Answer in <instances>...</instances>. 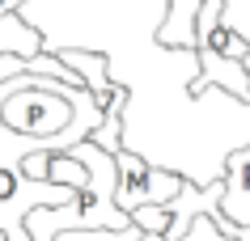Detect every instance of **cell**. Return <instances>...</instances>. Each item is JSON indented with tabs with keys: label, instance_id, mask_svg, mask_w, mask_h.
<instances>
[{
	"label": "cell",
	"instance_id": "obj_1",
	"mask_svg": "<svg viewBox=\"0 0 250 241\" xmlns=\"http://www.w3.org/2000/svg\"><path fill=\"white\" fill-rule=\"evenodd\" d=\"M17 13L42 34V51L85 47L110 59V80L132 89L123 148L153 165L208 186L225 174V157L250 144V102L221 85L191 93L199 51L157 42L170 0H21Z\"/></svg>",
	"mask_w": 250,
	"mask_h": 241
},
{
	"label": "cell",
	"instance_id": "obj_2",
	"mask_svg": "<svg viewBox=\"0 0 250 241\" xmlns=\"http://www.w3.org/2000/svg\"><path fill=\"white\" fill-rule=\"evenodd\" d=\"M250 42L229 26L225 0H204L195 21V51H199V76L191 80V93H204L212 85L229 89L233 97L250 102V72L242 64Z\"/></svg>",
	"mask_w": 250,
	"mask_h": 241
},
{
	"label": "cell",
	"instance_id": "obj_3",
	"mask_svg": "<svg viewBox=\"0 0 250 241\" xmlns=\"http://www.w3.org/2000/svg\"><path fill=\"white\" fill-rule=\"evenodd\" d=\"M115 161H119V186H115V203L132 216L136 207L145 203H170L178 190H183L187 178L166 169V165H153L148 157L132 152V148H115Z\"/></svg>",
	"mask_w": 250,
	"mask_h": 241
},
{
	"label": "cell",
	"instance_id": "obj_4",
	"mask_svg": "<svg viewBox=\"0 0 250 241\" xmlns=\"http://www.w3.org/2000/svg\"><path fill=\"white\" fill-rule=\"evenodd\" d=\"M221 199H225V174L216 178V182H208V186H199V182H191V178H187L183 190L166 203V207H170V216H174L170 228H166V241H183L187 228H191V220H195V216H204V212H216V207H221Z\"/></svg>",
	"mask_w": 250,
	"mask_h": 241
},
{
	"label": "cell",
	"instance_id": "obj_5",
	"mask_svg": "<svg viewBox=\"0 0 250 241\" xmlns=\"http://www.w3.org/2000/svg\"><path fill=\"white\" fill-rule=\"evenodd\" d=\"M221 212L237 224H250V144H237L225 157V199Z\"/></svg>",
	"mask_w": 250,
	"mask_h": 241
},
{
	"label": "cell",
	"instance_id": "obj_6",
	"mask_svg": "<svg viewBox=\"0 0 250 241\" xmlns=\"http://www.w3.org/2000/svg\"><path fill=\"white\" fill-rule=\"evenodd\" d=\"M199 4H204V0H170V13H166V21L157 26L161 47H195Z\"/></svg>",
	"mask_w": 250,
	"mask_h": 241
},
{
	"label": "cell",
	"instance_id": "obj_7",
	"mask_svg": "<svg viewBox=\"0 0 250 241\" xmlns=\"http://www.w3.org/2000/svg\"><path fill=\"white\" fill-rule=\"evenodd\" d=\"M0 51L39 55L42 51V34L30 26L21 13H0Z\"/></svg>",
	"mask_w": 250,
	"mask_h": 241
},
{
	"label": "cell",
	"instance_id": "obj_8",
	"mask_svg": "<svg viewBox=\"0 0 250 241\" xmlns=\"http://www.w3.org/2000/svg\"><path fill=\"white\" fill-rule=\"evenodd\" d=\"M170 220H174V216H170L166 203H145V207H136V212H132V224H140L145 233H166Z\"/></svg>",
	"mask_w": 250,
	"mask_h": 241
},
{
	"label": "cell",
	"instance_id": "obj_9",
	"mask_svg": "<svg viewBox=\"0 0 250 241\" xmlns=\"http://www.w3.org/2000/svg\"><path fill=\"white\" fill-rule=\"evenodd\" d=\"M183 241H233V237H225L221 228H216V220H212V212H204V216L191 220V228H187Z\"/></svg>",
	"mask_w": 250,
	"mask_h": 241
},
{
	"label": "cell",
	"instance_id": "obj_10",
	"mask_svg": "<svg viewBox=\"0 0 250 241\" xmlns=\"http://www.w3.org/2000/svg\"><path fill=\"white\" fill-rule=\"evenodd\" d=\"M225 17H229V26L250 42V0H225Z\"/></svg>",
	"mask_w": 250,
	"mask_h": 241
},
{
	"label": "cell",
	"instance_id": "obj_11",
	"mask_svg": "<svg viewBox=\"0 0 250 241\" xmlns=\"http://www.w3.org/2000/svg\"><path fill=\"white\" fill-rule=\"evenodd\" d=\"M21 9V0H0V13H17Z\"/></svg>",
	"mask_w": 250,
	"mask_h": 241
},
{
	"label": "cell",
	"instance_id": "obj_12",
	"mask_svg": "<svg viewBox=\"0 0 250 241\" xmlns=\"http://www.w3.org/2000/svg\"><path fill=\"white\" fill-rule=\"evenodd\" d=\"M242 64H246V72H250V47H246V55H242Z\"/></svg>",
	"mask_w": 250,
	"mask_h": 241
},
{
	"label": "cell",
	"instance_id": "obj_13",
	"mask_svg": "<svg viewBox=\"0 0 250 241\" xmlns=\"http://www.w3.org/2000/svg\"><path fill=\"white\" fill-rule=\"evenodd\" d=\"M0 241H9V237H4V228H0Z\"/></svg>",
	"mask_w": 250,
	"mask_h": 241
}]
</instances>
